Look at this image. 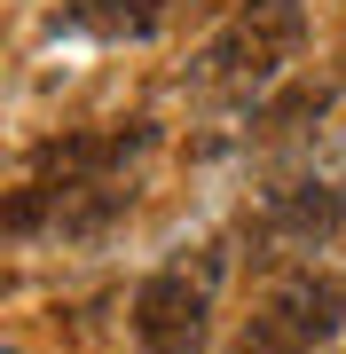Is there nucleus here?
<instances>
[{"label": "nucleus", "instance_id": "obj_2", "mask_svg": "<svg viewBox=\"0 0 346 354\" xmlns=\"http://www.w3.org/2000/svg\"><path fill=\"white\" fill-rule=\"evenodd\" d=\"M213 283L220 268H189V260H166L134 283V346L142 354H197L205 346V323H213Z\"/></svg>", "mask_w": 346, "mask_h": 354}, {"label": "nucleus", "instance_id": "obj_5", "mask_svg": "<svg viewBox=\"0 0 346 354\" xmlns=\"http://www.w3.org/2000/svg\"><path fill=\"white\" fill-rule=\"evenodd\" d=\"M173 0H71L64 8V32H95V39H150L166 24Z\"/></svg>", "mask_w": 346, "mask_h": 354}, {"label": "nucleus", "instance_id": "obj_6", "mask_svg": "<svg viewBox=\"0 0 346 354\" xmlns=\"http://www.w3.org/2000/svg\"><path fill=\"white\" fill-rule=\"evenodd\" d=\"M323 102H331V87H323V79H299V87L283 95L276 111L260 118V127H276V134H283V127H299V118H323Z\"/></svg>", "mask_w": 346, "mask_h": 354}, {"label": "nucleus", "instance_id": "obj_1", "mask_svg": "<svg viewBox=\"0 0 346 354\" xmlns=\"http://www.w3.org/2000/svg\"><path fill=\"white\" fill-rule=\"evenodd\" d=\"M299 39H307V8L299 0H244V8L229 16V24L213 32V48L197 55V79L205 87H268V79L299 55Z\"/></svg>", "mask_w": 346, "mask_h": 354}, {"label": "nucleus", "instance_id": "obj_3", "mask_svg": "<svg viewBox=\"0 0 346 354\" xmlns=\"http://www.w3.org/2000/svg\"><path fill=\"white\" fill-rule=\"evenodd\" d=\"M338 307H346V299H338V283L299 276V283H283L276 299H268V315L244 330V339H252L260 354H315V346H323V339H331V330L346 323Z\"/></svg>", "mask_w": 346, "mask_h": 354}, {"label": "nucleus", "instance_id": "obj_4", "mask_svg": "<svg viewBox=\"0 0 346 354\" xmlns=\"http://www.w3.org/2000/svg\"><path fill=\"white\" fill-rule=\"evenodd\" d=\"M346 221V197L323 189V181H299V189H276L268 197V236L291 244V252H315V244H331Z\"/></svg>", "mask_w": 346, "mask_h": 354}]
</instances>
